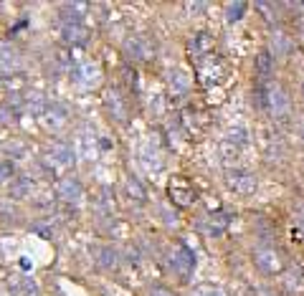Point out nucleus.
Returning <instances> with one entry per match:
<instances>
[{"label": "nucleus", "instance_id": "obj_4", "mask_svg": "<svg viewBox=\"0 0 304 296\" xmlns=\"http://www.w3.org/2000/svg\"><path fill=\"white\" fill-rule=\"evenodd\" d=\"M59 195H61L64 200H71V203H76V200L81 198V188H79V183H76V180H71V177H64V180L59 183Z\"/></svg>", "mask_w": 304, "mask_h": 296}, {"label": "nucleus", "instance_id": "obj_7", "mask_svg": "<svg viewBox=\"0 0 304 296\" xmlns=\"http://www.w3.org/2000/svg\"><path fill=\"white\" fill-rule=\"evenodd\" d=\"M243 11H246V3H228V8H226V21H228V23L241 21Z\"/></svg>", "mask_w": 304, "mask_h": 296}, {"label": "nucleus", "instance_id": "obj_5", "mask_svg": "<svg viewBox=\"0 0 304 296\" xmlns=\"http://www.w3.org/2000/svg\"><path fill=\"white\" fill-rule=\"evenodd\" d=\"M271 56H279V58H284L289 51H291V43H289V38L281 33V31H276V33H271Z\"/></svg>", "mask_w": 304, "mask_h": 296}, {"label": "nucleus", "instance_id": "obj_14", "mask_svg": "<svg viewBox=\"0 0 304 296\" xmlns=\"http://www.w3.org/2000/svg\"><path fill=\"white\" fill-rule=\"evenodd\" d=\"M117 261H114V253L112 251H102V266L104 268H109V266H114Z\"/></svg>", "mask_w": 304, "mask_h": 296}, {"label": "nucleus", "instance_id": "obj_16", "mask_svg": "<svg viewBox=\"0 0 304 296\" xmlns=\"http://www.w3.org/2000/svg\"><path fill=\"white\" fill-rule=\"evenodd\" d=\"M188 11H190V13H200V11H206V6H203V3H190Z\"/></svg>", "mask_w": 304, "mask_h": 296}, {"label": "nucleus", "instance_id": "obj_12", "mask_svg": "<svg viewBox=\"0 0 304 296\" xmlns=\"http://www.w3.org/2000/svg\"><path fill=\"white\" fill-rule=\"evenodd\" d=\"M127 190H129V195H134V200H144V190L139 188L137 180H127Z\"/></svg>", "mask_w": 304, "mask_h": 296}, {"label": "nucleus", "instance_id": "obj_13", "mask_svg": "<svg viewBox=\"0 0 304 296\" xmlns=\"http://www.w3.org/2000/svg\"><path fill=\"white\" fill-rule=\"evenodd\" d=\"M211 46H213V43H211V38H208L206 33H198V36H195V48H198V51H208Z\"/></svg>", "mask_w": 304, "mask_h": 296}, {"label": "nucleus", "instance_id": "obj_15", "mask_svg": "<svg viewBox=\"0 0 304 296\" xmlns=\"http://www.w3.org/2000/svg\"><path fill=\"white\" fill-rule=\"evenodd\" d=\"M149 296H175L170 288H163V286H155V288H152L149 291Z\"/></svg>", "mask_w": 304, "mask_h": 296}, {"label": "nucleus", "instance_id": "obj_9", "mask_svg": "<svg viewBox=\"0 0 304 296\" xmlns=\"http://www.w3.org/2000/svg\"><path fill=\"white\" fill-rule=\"evenodd\" d=\"M64 36H66V41H71V43H81V41H84V36H86V31H84V28H79V26H66Z\"/></svg>", "mask_w": 304, "mask_h": 296}, {"label": "nucleus", "instance_id": "obj_8", "mask_svg": "<svg viewBox=\"0 0 304 296\" xmlns=\"http://www.w3.org/2000/svg\"><path fill=\"white\" fill-rule=\"evenodd\" d=\"M226 225H228V218L226 215H211V225H208V230L213 233V235H221L223 230H226Z\"/></svg>", "mask_w": 304, "mask_h": 296}, {"label": "nucleus", "instance_id": "obj_6", "mask_svg": "<svg viewBox=\"0 0 304 296\" xmlns=\"http://www.w3.org/2000/svg\"><path fill=\"white\" fill-rule=\"evenodd\" d=\"M256 71H259L261 79H269V76H271V71H274V56H271L269 51H261V53H259V58H256Z\"/></svg>", "mask_w": 304, "mask_h": 296}, {"label": "nucleus", "instance_id": "obj_11", "mask_svg": "<svg viewBox=\"0 0 304 296\" xmlns=\"http://www.w3.org/2000/svg\"><path fill=\"white\" fill-rule=\"evenodd\" d=\"M127 51H129V53L134 51V58H147V51L142 48V43H139L137 38H132V41H127Z\"/></svg>", "mask_w": 304, "mask_h": 296}, {"label": "nucleus", "instance_id": "obj_1", "mask_svg": "<svg viewBox=\"0 0 304 296\" xmlns=\"http://www.w3.org/2000/svg\"><path fill=\"white\" fill-rule=\"evenodd\" d=\"M254 261H256V266H259L261 271H266V273L281 271V258H279L276 251H271V248H259V251L254 253Z\"/></svg>", "mask_w": 304, "mask_h": 296}, {"label": "nucleus", "instance_id": "obj_10", "mask_svg": "<svg viewBox=\"0 0 304 296\" xmlns=\"http://www.w3.org/2000/svg\"><path fill=\"white\" fill-rule=\"evenodd\" d=\"M193 296H223V291L211 286V283H200V286L193 288Z\"/></svg>", "mask_w": 304, "mask_h": 296}, {"label": "nucleus", "instance_id": "obj_19", "mask_svg": "<svg viewBox=\"0 0 304 296\" xmlns=\"http://www.w3.org/2000/svg\"><path fill=\"white\" fill-rule=\"evenodd\" d=\"M301 94H304V84H301Z\"/></svg>", "mask_w": 304, "mask_h": 296}, {"label": "nucleus", "instance_id": "obj_3", "mask_svg": "<svg viewBox=\"0 0 304 296\" xmlns=\"http://www.w3.org/2000/svg\"><path fill=\"white\" fill-rule=\"evenodd\" d=\"M228 185L233 188V190H238V193H254V188H256V180H254V175H248V172H231V177H228Z\"/></svg>", "mask_w": 304, "mask_h": 296}, {"label": "nucleus", "instance_id": "obj_2", "mask_svg": "<svg viewBox=\"0 0 304 296\" xmlns=\"http://www.w3.org/2000/svg\"><path fill=\"white\" fill-rule=\"evenodd\" d=\"M269 106L274 109V116H279V119L286 116V111H289V99H286V94H284L281 86H274V89L269 91Z\"/></svg>", "mask_w": 304, "mask_h": 296}, {"label": "nucleus", "instance_id": "obj_18", "mask_svg": "<svg viewBox=\"0 0 304 296\" xmlns=\"http://www.w3.org/2000/svg\"><path fill=\"white\" fill-rule=\"evenodd\" d=\"M254 296H269L266 291H261V288H254Z\"/></svg>", "mask_w": 304, "mask_h": 296}, {"label": "nucleus", "instance_id": "obj_17", "mask_svg": "<svg viewBox=\"0 0 304 296\" xmlns=\"http://www.w3.org/2000/svg\"><path fill=\"white\" fill-rule=\"evenodd\" d=\"M296 225H299V228L304 230V208H301V210L296 213Z\"/></svg>", "mask_w": 304, "mask_h": 296}]
</instances>
